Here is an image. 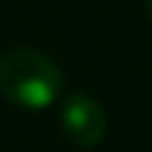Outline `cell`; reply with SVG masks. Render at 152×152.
Here are the masks:
<instances>
[{
	"label": "cell",
	"instance_id": "cell-1",
	"mask_svg": "<svg viewBox=\"0 0 152 152\" xmlns=\"http://www.w3.org/2000/svg\"><path fill=\"white\" fill-rule=\"evenodd\" d=\"M64 88V75L53 59L35 48H11L0 56V94L27 110L51 107Z\"/></svg>",
	"mask_w": 152,
	"mask_h": 152
},
{
	"label": "cell",
	"instance_id": "cell-2",
	"mask_svg": "<svg viewBox=\"0 0 152 152\" xmlns=\"http://www.w3.org/2000/svg\"><path fill=\"white\" fill-rule=\"evenodd\" d=\"M61 131L75 147L91 150L107 134V112L91 94L72 91L61 104Z\"/></svg>",
	"mask_w": 152,
	"mask_h": 152
},
{
	"label": "cell",
	"instance_id": "cell-3",
	"mask_svg": "<svg viewBox=\"0 0 152 152\" xmlns=\"http://www.w3.org/2000/svg\"><path fill=\"white\" fill-rule=\"evenodd\" d=\"M144 13H147V19L152 24V0H144Z\"/></svg>",
	"mask_w": 152,
	"mask_h": 152
}]
</instances>
